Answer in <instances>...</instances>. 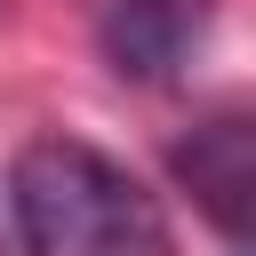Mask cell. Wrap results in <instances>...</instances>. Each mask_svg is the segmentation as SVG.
Segmentation results:
<instances>
[{
	"label": "cell",
	"mask_w": 256,
	"mask_h": 256,
	"mask_svg": "<svg viewBox=\"0 0 256 256\" xmlns=\"http://www.w3.org/2000/svg\"><path fill=\"white\" fill-rule=\"evenodd\" d=\"M176 192L232 240L256 248V112H208L168 144Z\"/></svg>",
	"instance_id": "7a4b0ae2"
},
{
	"label": "cell",
	"mask_w": 256,
	"mask_h": 256,
	"mask_svg": "<svg viewBox=\"0 0 256 256\" xmlns=\"http://www.w3.org/2000/svg\"><path fill=\"white\" fill-rule=\"evenodd\" d=\"M208 24H216V0H104L96 56L128 88H168L208 48Z\"/></svg>",
	"instance_id": "3957f363"
},
{
	"label": "cell",
	"mask_w": 256,
	"mask_h": 256,
	"mask_svg": "<svg viewBox=\"0 0 256 256\" xmlns=\"http://www.w3.org/2000/svg\"><path fill=\"white\" fill-rule=\"evenodd\" d=\"M8 216L24 256H176L160 192L80 136H32L16 152Z\"/></svg>",
	"instance_id": "6da1fadb"
},
{
	"label": "cell",
	"mask_w": 256,
	"mask_h": 256,
	"mask_svg": "<svg viewBox=\"0 0 256 256\" xmlns=\"http://www.w3.org/2000/svg\"><path fill=\"white\" fill-rule=\"evenodd\" d=\"M248 256H256V248H248Z\"/></svg>",
	"instance_id": "277c9868"
}]
</instances>
